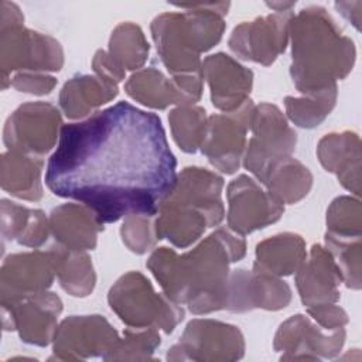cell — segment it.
I'll use <instances>...</instances> for the list:
<instances>
[{"instance_id":"f35d334b","label":"cell","mask_w":362,"mask_h":362,"mask_svg":"<svg viewBox=\"0 0 362 362\" xmlns=\"http://www.w3.org/2000/svg\"><path fill=\"white\" fill-rule=\"evenodd\" d=\"M307 314L322 328L325 329H337L344 328L349 318L344 308L337 305V303H327L305 307Z\"/></svg>"},{"instance_id":"d590c367","label":"cell","mask_w":362,"mask_h":362,"mask_svg":"<svg viewBox=\"0 0 362 362\" xmlns=\"http://www.w3.org/2000/svg\"><path fill=\"white\" fill-rule=\"evenodd\" d=\"M362 211L359 198L338 197L327 209V233L337 238H361Z\"/></svg>"},{"instance_id":"9a60e30c","label":"cell","mask_w":362,"mask_h":362,"mask_svg":"<svg viewBox=\"0 0 362 362\" xmlns=\"http://www.w3.org/2000/svg\"><path fill=\"white\" fill-rule=\"evenodd\" d=\"M202 72L168 78L154 66L136 71L124 83V90L132 99L158 110L171 105H195L202 96Z\"/></svg>"},{"instance_id":"d6986e66","label":"cell","mask_w":362,"mask_h":362,"mask_svg":"<svg viewBox=\"0 0 362 362\" xmlns=\"http://www.w3.org/2000/svg\"><path fill=\"white\" fill-rule=\"evenodd\" d=\"M201 71L209 86L212 105L223 113L239 109L250 99L253 72L230 55L218 52L206 57Z\"/></svg>"},{"instance_id":"cb8c5ba5","label":"cell","mask_w":362,"mask_h":362,"mask_svg":"<svg viewBox=\"0 0 362 362\" xmlns=\"http://www.w3.org/2000/svg\"><path fill=\"white\" fill-rule=\"evenodd\" d=\"M158 239H167L184 249L197 242L206 228H215L211 216L201 208L164 199L156 214Z\"/></svg>"},{"instance_id":"ac0fdd59","label":"cell","mask_w":362,"mask_h":362,"mask_svg":"<svg viewBox=\"0 0 362 362\" xmlns=\"http://www.w3.org/2000/svg\"><path fill=\"white\" fill-rule=\"evenodd\" d=\"M291 301L290 286L277 276L236 269L230 270L225 310L246 313L255 308L277 311Z\"/></svg>"},{"instance_id":"5bb4252c","label":"cell","mask_w":362,"mask_h":362,"mask_svg":"<svg viewBox=\"0 0 362 362\" xmlns=\"http://www.w3.org/2000/svg\"><path fill=\"white\" fill-rule=\"evenodd\" d=\"M293 11H276L243 21L236 25L228 40L230 51L240 59L272 65L286 51Z\"/></svg>"},{"instance_id":"7a4b0ae2","label":"cell","mask_w":362,"mask_h":362,"mask_svg":"<svg viewBox=\"0 0 362 362\" xmlns=\"http://www.w3.org/2000/svg\"><path fill=\"white\" fill-rule=\"evenodd\" d=\"M245 255V238L229 228H218L182 255L165 246L154 249L146 266L168 298L202 315L225 310L229 266Z\"/></svg>"},{"instance_id":"8992f818","label":"cell","mask_w":362,"mask_h":362,"mask_svg":"<svg viewBox=\"0 0 362 362\" xmlns=\"http://www.w3.org/2000/svg\"><path fill=\"white\" fill-rule=\"evenodd\" d=\"M0 25V64L3 89L10 85L8 75L14 71H61L64 66V51L55 38L25 28L23 23H1Z\"/></svg>"},{"instance_id":"52a82bcc","label":"cell","mask_w":362,"mask_h":362,"mask_svg":"<svg viewBox=\"0 0 362 362\" xmlns=\"http://www.w3.org/2000/svg\"><path fill=\"white\" fill-rule=\"evenodd\" d=\"M252 137L243 154V167L260 182L266 170L279 158L293 156L297 133L284 113L272 103L255 106L250 123Z\"/></svg>"},{"instance_id":"f546056e","label":"cell","mask_w":362,"mask_h":362,"mask_svg":"<svg viewBox=\"0 0 362 362\" xmlns=\"http://www.w3.org/2000/svg\"><path fill=\"white\" fill-rule=\"evenodd\" d=\"M57 256V279L59 286L72 297L89 296L96 284V274L86 250H69L52 246Z\"/></svg>"},{"instance_id":"7402d4cb","label":"cell","mask_w":362,"mask_h":362,"mask_svg":"<svg viewBox=\"0 0 362 362\" xmlns=\"http://www.w3.org/2000/svg\"><path fill=\"white\" fill-rule=\"evenodd\" d=\"M317 157L339 184L361 197V139L355 132L344 130L325 134L317 144Z\"/></svg>"},{"instance_id":"277c9868","label":"cell","mask_w":362,"mask_h":362,"mask_svg":"<svg viewBox=\"0 0 362 362\" xmlns=\"http://www.w3.org/2000/svg\"><path fill=\"white\" fill-rule=\"evenodd\" d=\"M182 11L163 13L150 25L157 54L174 75L201 74V54L215 47L225 31L229 1L175 4Z\"/></svg>"},{"instance_id":"ab89813d","label":"cell","mask_w":362,"mask_h":362,"mask_svg":"<svg viewBox=\"0 0 362 362\" xmlns=\"http://www.w3.org/2000/svg\"><path fill=\"white\" fill-rule=\"evenodd\" d=\"M92 68L95 75L116 85H119L126 76V71L105 49H98L95 52L92 59Z\"/></svg>"},{"instance_id":"7c38bea8","label":"cell","mask_w":362,"mask_h":362,"mask_svg":"<svg viewBox=\"0 0 362 362\" xmlns=\"http://www.w3.org/2000/svg\"><path fill=\"white\" fill-rule=\"evenodd\" d=\"M345 328L325 329L311 317L296 314L280 324L273 348L281 361H317L337 356L345 344Z\"/></svg>"},{"instance_id":"484cf974","label":"cell","mask_w":362,"mask_h":362,"mask_svg":"<svg viewBox=\"0 0 362 362\" xmlns=\"http://www.w3.org/2000/svg\"><path fill=\"white\" fill-rule=\"evenodd\" d=\"M255 255L253 270L281 277L298 270L307 257V250L300 235L283 232L259 242Z\"/></svg>"},{"instance_id":"d4e9b609","label":"cell","mask_w":362,"mask_h":362,"mask_svg":"<svg viewBox=\"0 0 362 362\" xmlns=\"http://www.w3.org/2000/svg\"><path fill=\"white\" fill-rule=\"evenodd\" d=\"M119 85L98 75H76L65 82L59 92V107L69 119L92 116L96 109L115 99ZM96 113V112H95Z\"/></svg>"},{"instance_id":"8fae6325","label":"cell","mask_w":362,"mask_h":362,"mask_svg":"<svg viewBox=\"0 0 362 362\" xmlns=\"http://www.w3.org/2000/svg\"><path fill=\"white\" fill-rule=\"evenodd\" d=\"M120 335L99 315H71L62 320L52 339L51 359L82 361L105 356L115 348Z\"/></svg>"},{"instance_id":"b9f144b4","label":"cell","mask_w":362,"mask_h":362,"mask_svg":"<svg viewBox=\"0 0 362 362\" xmlns=\"http://www.w3.org/2000/svg\"><path fill=\"white\" fill-rule=\"evenodd\" d=\"M266 6H269L274 11H280L281 13V11H290L296 6V1H288V3H266Z\"/></svg>"},{"instance_id":"44dd1931","label":"cell","mask_w":362,"mask_h":362,"mask_svg":"<svg viewBox=\"0 0 362 362\" xmlns=\"http://www.w3.org/2000/svg\"><path fill=\"white\" fill-rule=\"evenodd\" d=\"M222 189L223 178L216 173L202 167H185L177 174L175 184L164 199L198 206L218 226L225 218Z\"/></svg>"},{"instance_id":"6da1fadb","label":"cell","mask_w":362,"mask_h":362,"mask_svg":"<svg viewBox=\"0 0 362 362\" xmlns=\"http://www.w3.org/2000/svg\"><path fill=\"white\" fill-rule=\"evenodd\" d=\"M177 178V160L161 119L129 102L62 124L45 184L90 208L103 223L157 214Z\"/></svg>"},{"instance_id":"d6a6232c","label":"cell","mask_w":362,"mask_h":362,"mask_svg":"<svg viewBox=\"0 0 362 362\" xmlns=\"http://www.w3.org/2000/svg\"><path fill=\"white\" fill-rule=\"evenodd\" d=\"M206 112L197 105H182L168 113L171 134L177 146L185 153H195L204 140Z\"/></svg>"},{"instance_id":"4fadbf2b","label":"cell","mask_w":362,"mask_h":362,"mask_svg":"<svg viewBox=\"0 0 362 362\" xmlns=\"http://www.w3.org/2000/svg\"><path fill=\"white\" fill-rule=\"evenodd\" d=\"M226 198L228 228L242 236L277 222L284 214V205L246 174L228 184Z\"/></svg>"},{"instance_id":"1f68e13d","label":"cell","mask_w":362,"mask_h":362,"mask_svg":"<svg viewBox=\"0 0 362 362\" xmlns=\"http://www.w3.org/2000/svg\"><path fill=\"white\" fill-rule=\"evenodd\" d=\"M337 98V85L311 95H303L301 98L286 96L284 106L287 117L298 127L313 129L327 119V116L335 107Z\"/></svg>"},{"instance_id":"ffe728a7","label":"cell","mask_w":362,"mask_h":362,"mask_svg":"<svg viewBox=\"0 0 362 362\" xmlns=\"http://www.w3.org/2000/svg\"><path fill=\"white\" fill-rule=\"evenodd\" d=\"M341 272L325 246L313 245L303 264L296 272V287L304 307L338 303Z\"/></svg>"},{"instance_id":"3957f363","label":"cell","mask_w":362,"mask_h":362,"mask_svg":"<svg viewBox=\"0 0 362 362\" xmlns=\"http://www.w3.org/2000/svg\"><path fill=\"white\" fill-rule=\"evenodd\" d=\"M290 75L298 92L311 95L337 85L352 71L356 57L354 41L344 35L321 6H308L293 14Z\"/></svg>"},{"instance_id":"4316f807","label":"cell","mask_w":362,"mask_h":362,"mask_svg":"<svg viewBox=\"0 0 362 362\" xmlns=\"http://www.w3.org/2000/svg\"><path fill=\"white\" fill-rule=\"evenodd\" d=\"M42 165L44 160L40 156L7 150L1 154V188L20 199L40 201Z\"/></svg>"},{"instance_id":"9c48e42d","label":"cell","mask_w":362,"mask_h":362,"mask_svg":"<svg viewBox=\"0 0 362 362\" xmlns=\"http://www.w3.org/2000/svg\"><path fill=\"white\" fill-rule=\"evenodd\" d=\"M255 106L249 99L233 112L208 116L199 150L223 174L236 173L242 164Z\"/></svg>"},{"instance_id":"f1b7e54d","label":"cell","mask_w":362,"mask_h":362,"mask_svg":"<svg viewBox=\"0 0 362 362\" xmlns=\"http://www.w3.org/2000/svg\"><path fill=\"white\" fill-rule=\"evenodd\" d=\"M262 185L283 205L297 204L313 187L311 171L293 156L276 160L264 173Z\"/></svg>"},{"instance_id":"4dcf8cb0","label":"cell","mask_w":362,"mask_h":362,"mask_svg":"<svg viewBox=\"0 0 362 362\" xmlns=\"http://www.w3.org/2000/svg\"><path fill=\"white\" fill-rule=\"evenodd\" d=\"M150 45L143 30L130 21L120 23L109 38V55L124 69L139 71L148 58Z\"/></svg>"},{"instance_id":"83f0119b","label":"cell","mask_w":362,"mask_h":362,"mask_svg":"<svg viewBox=\"0 0 362 362\" xmlns=\"http://www.w3.org/2000/svg\"><path fill=\"white\" fill-rule=\"evenodd\" d=\"M1 235L27 247L42 246L49 233V218L41 209H30L17 202L1 199Z\"/></svg>"},{"instance_id":"5b68a950","label":"cell","mask_w":362,"mask_h":362,"mask_svg":"<svg viewBox=\"0 0 362 362\" xmlns=\"http://www.w3.org/2000/svg\"><path fill=\"white\" fill-rule=\"evenodd\" d=\"M112 311L130 328H157L170 334L184 320L181 304L157 293L140 272L120 276L107 293Z\"/></svg>"},{"instance_id":"ba28073f","label":"cell","mask_w":362,"mask_h":362,"mask_svg":"<svg viewBox=\"0 0 362 362\" xmlns=\"http://www.w3.org/2000/svg\"><path fill=\"white\" fill-rule=\"evenodd\" d=\"M245 338L240 329L209 318L189 321L168 352V361H236L245 355Z\"/></svg>"},{"instance_id":"603a6c76","label":"cell","mask_w":362,"mask_h":362,"mask_svg":"<svg viewBox=\"0 0 362 362\" xmlns=\"http://www.w3.org/2000/svg\"><path fill=\"white\" fill-rule=\"evenodd\" d=\"M103 222L81 202L62 204L49 214V229L57 245L69 250H92Z\"/></svg>"},{"instance_id":"e0dca14e","label":"cell","mask_w":362,"mask_h":362,"mask_svg":"<svg viewBox=\"0 0 362 362\" xmlns=\"http://www.w3.org/2000/svg\"><path fill=\"white\" fill-rule=\"evenodd\" d=\"M57 277V256L49 250H33L7 256L0 273V301L10 304L48 290Z\"/></svg>"},{"instance_id":"2e32d148","label":"cell","mask_w":362,"mask_h":362,"mask_svg":"<svg viewBox=\"0 0 362 362\" xmlns=\"http://www.w3.org/2000/svg\"><path fill=\"white\" fill-rule=\"evenodd\" d=\"M62 301L52 291L31 294L10 304H1L4 331H17L23 342L47 346L52 342Z\"/></svg>"},{"instance_id":"60d3db41","label":"cell","mask_w":362,"mask_h":362,"mask_svg":"<svg viewBox=\"0 0 362 362\" xmlns=\"http://www.w3.org/2000/svg\"><path fill=\"white\" fill-rule=\"evenodd\" d=\"M355 4L356 1H339L335 3V7L338 13L344 16V18H346L356 30H361V7L354 10Z\"/></svg>"},{"instance_id":"e575fe53","label":"cell","mask_w":362,"mask_h":362,"mask_svg":"<svg viewBox=\"0 0 362 362\" xmlns=\"http://www.w3.org/2000/svg\"><path fill=\"white\" fill-rule=\"evenodd\" d=\"M325 247L332 255L342 283L348 288H361V238H337L325 233Z\"/></svg>"},{"instance_id":"8d00e7d4","label":"cell","mask_w":362,"mask_h":362,"mask_svg":"<svg viewBox=\"0 0 362 362\" xmlns=\"http://www.w3.org/2000/svg\"><path fill=\"white\" fill-rule=\"evenodd\" d=\"M120 236L130 252L136 255L147 253L160 240L156 228V214H130L124 216Z\"/></svg>"},{"instance_id":"836d02e7","label":"cell","mask_w":362,"mask_h":362,"mask_svg":"<svg viewBox=\"0 0 362 362\" xmlns=\"http://www.w3.org/2000/svg\"><path fill=\"white\" fill-rule=\"evenodd\" d=\"M161 338L157 328H130L116 342L105 361H146L151 359Z\"/></svg>"},{"instance_id":"74e56055","label":"cell","mask_w":362,"mask_h":362,"mask_svg":"<svg viewBox=\"0 0 362 362\" xmlns=\"http://www.w3.org/2000/svg\"><path fill=\"white\" fill-rule=\"evenodd\" d=\"M57 85V79L45 72H16L10 79V86L18 92L33 95H48Z\"/></svg>"},{"instance_id":"30bf717a","label":"cell","mask_w":362,"mask_h":362,"mask_svg":"<svg viewBox=\"0 0 362 362\" xmlns=\"http://www.w3.org/2000/svg\"><path fill=\"white\" fill-rule=\"evenodd\" d=\"M61 113L47 102L18 106L6 120L3 141L8 150L42 157L54 148L61 133Z\"/></svg>"}]
</instances>
